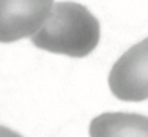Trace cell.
<instances>
[{
  "mask_svg": "<svg viewBox=\"0 0 148 137\" xmlns=\"http://www.w3.org/2000/svg\"><path fill=\"white\" fill-rule=\"evenodd\" d=\"M108 87L121 101L148 99V37L131 46L113 64L108 73Z\"/></svg>",
  "mask_w": 148,
  "mask_h": 137,
  "instance_id": "2",
  "label": "cell"
},
{
  "mask_svg": "<svg viewBox=\"0 0 148 137\" xmlns=\"http://www.w3.org/2000/svg\"><path fill=\"white\" fill-rule=\"evenodd\" d=\"M53 0H0V43L32 37L53 8Z\"/></svg>",
  "mask_w": 148,
  "mask_h": 137,
  "instance_id": "3",
  "label": "cell"
},
{
  "mask_svg": "<svg viewBox=\"0 0 148 137\" xmlns=\"http://www.w3.org/2000/svg\"><path fill=\"white\" fill-rule=\"evenodd\" d=\"M99 38V21L84 5L58 2L43 26L31 37V41L43 50L84 58L96 49Z\"/></svg>",
  "mask_w": 148,
  "mask_h": 137,
  "instance_id": "1",
  "label": "cell"
},
{
  "mask_svg": "<svg viewBox=\"0 0 148 137\" xmlns=\"http://www.w3.org/2000/svg\"><path fill=\"white\" fill-rule=\"evenodd\" d=\"M0 137H23V136H20L18 133H15V131L0 125Z\"/></svg>",
  "mask_w": 148,
  "mask_h": 137,
  "instance_id": "5",
  "label": "cell"
},
{
  "mask_svg": "<svg viewBox=\"0 0 148 137\" xmlns=\"http://www.w3.org/2000/svg\"><path fill=\"white\" fill-rule=\"evenodd\" d=\"M90 137H148V117L136 113H102L90 122Z\"/></svg>",
  "mask_w": 148,
  "mask_h": 137,
  "instance_id": "4",
  "label": "cell"
}]
</instances>
